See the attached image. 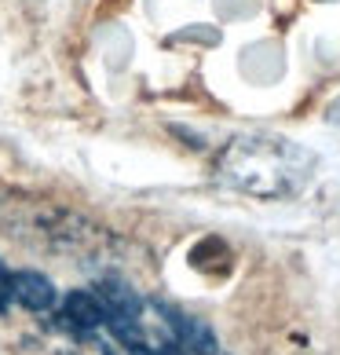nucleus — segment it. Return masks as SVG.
<instances>
[{
    "label": "nucleus",
    "instance_id": "f257e3e1",
    "mask_svg": "<svg viewBox=\"0 0 340 355\" xmlns=\"http://www.w3.org/2000/svg\"><path fill=\"white\" fill-rule=\"evenodd\" d=\"M319 157L304 143L274 132L234 136L216 157V180L256 202H285L311 183Z\"/></svg>",
    "mask_w": 340,
    "mask_h": 355
},
{
    "label": "nucleus",
    "instance_id": "f03ea898",
    "mask_svg": "<svg viewBox=\"0 0 340 355\" xmlns=\"http://www.w3.org/2000/svg\"><path fill=\"white\" fill-rule=\"evenodd\" d=\"M154 308L161 311V319L168 326V340L176 345L179 355H224L220 340L213 334V326L194 319V315H183L179 308L165 304V300H154Z\"/></svg>",
    "mask_w": 340,
    "mask_h": 355
},
{
    "label": "nucleus",
    "instance_id": "7ed1b4c3",
    "mask_svg": "<svg viewBox=\"0 0 340 355\" xmlns=\"http://www.w3.org/2000/svg\"><path fill=\"white\" fill-rule=\"evenodd\" d=\"M11 300H19L30 311H51L55 308V286L41 271H11Z\"/></svg>",
    "mask_w": 340,
    "mask_h": 355
},
{
    "label": "nucleus",
    "instance_id": "20e7f679",
    "mask_svg": "<svg viewBox=\"0 0 340 355\" xmlns=\"http://www.w3.org/2000/svg\"><path fill=\"white\" fill-rule=\"evenodd\" d=\"M62 319H66L73 330L91 334V330H99V326H107V308H102V300L91 293V289H73V293H66V300H62Z\"/></svg>",
    "mask_w": 340,
    "mask_h": 355
},
{
    "label": "nucleus",
    "instance_id": "39448f33",
    "mask_svg": "<svg viewBox=\"0 0 340 355\" xmlns=\"http://www.w3.org/2000/svg\"><path fill=\"white\" fill-rule=\"evenodd\" d=\"M325 121H330V125H340V96L330 103V107H325Z\"/></svg>",
    "mask_w": 340,
    "mask_h": 355
},
{
    "label": "nucleus",
    "instance_id": "423d86ee",
    "mask_svg": "<svg viewBox=\"0 0 340 355\" xmlns=\"http://www.w3.org/2000/svg\"><path fill=\"white\" fill-rule=\"evenodd\" d=\"M102 355H114V352H102Z\"/></svg>",
    "mask_w": 340,
    "mask_h": 355
}]
</instances>
